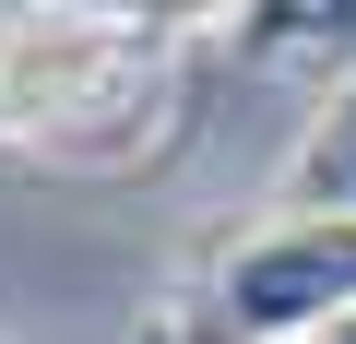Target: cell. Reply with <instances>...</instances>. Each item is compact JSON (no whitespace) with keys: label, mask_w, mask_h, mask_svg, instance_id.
I'll list each match as a JSON object with an SVG mask.
<instances>
[{"label":"cell","mask_w":356,"mask_h":344,"mask_svg":"<svg viewBox=\"0 0 356 344\" xmlns=\"http://www.w3.org/2000/svg\"><path fill=\"white\" fill-rule=\"evenodd\" d=\"M356 309V214H273L214 273V344H321Z\"/></svg>","instance_id":"obj_1"},{"label":"cell","mask_w":356,"mask_h":344,"mask_svg":"<svg viewBox=\"0 0 356 344\" xmlns=\"http://www.w3.org/2000/svg\"><path fill=\"white\" fill-rule=\"evenodd\" d=\"M119 72H131V48L95 36V24H0V131H24V119H83Z\"/></svg>","instance_id":"obj_2"},{"label":"cell","mask_w":356,"mask_h":344,"mask_svg":"<svg viewBox=\"0 0 356 344\" xmlns=\"http://www.w3.org/2000/svg\"><path fill=\"white\" fill-rule=\"evenodd\" d=\"M285 190H297V214H356V72H344L332 107L309 119V142H297V166H285Z\"/></svg>","instance_id":"obj_3"},{"label":"cell","mask_w":356,"mask_h":344,"mask_svg":"<svg viewBox=\"0 0 356 344\" xmlns=\"http://www.w3.org/2000/svg\"><path fill=\"white\" fill-rule=\"evenodd\" d=\"M321 344H356V309H344V320H332V332H321Z\"/></svg>","instance_id":"obj_4"}]
</instances>
